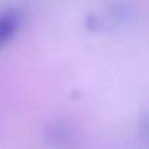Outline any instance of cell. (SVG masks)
I'll return each instance as SVG.
<instances>
[{
  "label": "cell",
  "instance_id": "6da1fadb",
  "mask_svg": "<svg viewBox=\"0 0 149 149\" xmlns=\"http://www.w3.org/2000/svg\"><path fill=\"white\" fill-rule=\"evenodd\" d=\"M130 16V11L126 9L125 4L114 2L102 6L98 11L88 14V26L90 30H107L121 25L126 18Z\"/></svg>",
  "mask_w": 149,
  "mask_h": 149
},
{
  "label": "cell",
  "instance_id": "7a4b0ae2",
  "mask_svg": "<svg viewBox=\"0 0 149 149\" xmlns=\"http://www.w3.org/2000/svg\"><path fill=\"white\" fill-rule=\"evenodd\" d=\"M23 25V13L16 7L0 11V49H4L19 32Z\"/></svg>",
  "mask_w": 149,
  "mask_h": 149
},
{
  "label": "cell",
  "instance_id": "3957f363",
  "mask_svg": "<svg viewBox=\"0 0 149 149\" xmlns=\"http://www.w3.org/2000/svg\"><path fill=\"white\" fill-rule=\"evenodd\" d=\"M137 130H139V137H140V140H142L144 144L149 146V111H146V112L140 116Z\"/></svg>",
  "mask_w": 149,
  "mask_h": 149
}]
</instances>
